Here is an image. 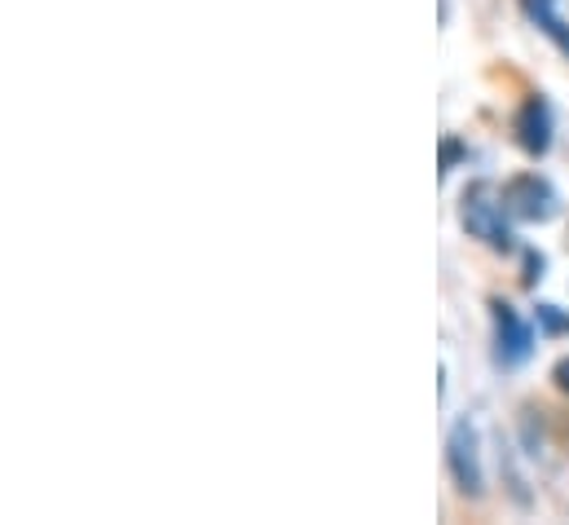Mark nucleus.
<instances>
[{"label":"nucleus","instance_id":"nucleus-3","mask_svg":"<svg viewBox=\"0 0 569 525\" xmlns=\"http://www.w3.org/2000/svg\"><path fill=\"white\" fill-rule=\"evenodd\" d=\"M499 204H503V212L517 217V221H548V217L557 212V195H552V186H548L539 172L512 177V181L503 186Z\"/></svg>","mask_w":569,"mask_h":525},{"label":"nucleus","instance_id":"nucleus-7","mask_svg":"<svg viewBox=\"0 0 569 525\" xmlns=\"http://www.w3.org/2000/svg\"><path fill=\"white\" fill-rule=\"evenodd\" d=\"M539 318H543V327H548V331H566V327H569V323L557 314V309H552V305H539Z\"/></svg>","mask_w":569,"mask_h":525},{"label":"nucleus","instance_id":"nucleus-8","mask_svg":"<svg viewBox=\"0 0 569 525\" xmlns=\"http://www.w3.org/2000/svg\"><path fill=\"white\" fill-rule=\"evenodd\" d=\"M552 380H557V389H561V394H569V358H561V363L552 367Z\"/></svg>","mask_w":569,"mask_h":525},{"label":"nucleus","instance_id":"nucleus-1","mask_svg":"<svg viewBox=\"0 0 569 525\" xmlns=\"http://www.w3.org/2000/svg\"><path fill=\"white\" fill-rule=\"evenodd\" d=\"M503 217L508 212H503V204L490 199V186H472L463 195V226H468V235L481 239V244H490V248H499V252L512 248V230H508Z\"/></svg>","mask_w":569,"mask_h":525},{"label":"nucleus","instance_id":"nucleus-2","mask_svg":"<svg viewBox=\"0 0 569 525\" xmlns=\"http://www.w3.org/2000/svg\"><path fill=\"white\" fill-rule=\"evenodd\" d=\"M446 464H450V477H455V486L463 491V495H481V486H486V473H481V446H477V428H472V419H459L455 428H450V442H446Z\"/></svg>","mask_w":569,"mask_h":525},{"label":"nucleus","instance_id":"nucleus-9","mask_svg":"<svg viewBox=\"0 0 569 525\" xmlns=\"http://www.w3.org/2000/svg\"><path fill=\"white\" fill-rule=\"evenodd\" d=\"M455 159H459V141H446V146H441V172H450Z\"/></svg>","mask_w":569,"mask_h":525},{"label":"nucleus","instance_id":"nucleus-4","mask_svg":"<svg viewBox=\"0 0 569 525\" xmlns=\"http://www.w3.org/2000/svg\"><path fill=\"white\" fill-rule=\"evenodd\" d=\"M490 309H495V358H499L503 367H521V363L535 354V331H530V323H526L512 305H503V300H495Z\"/></svg>","mask_w":569,"mask_h":525},{"label":"nucleus","instance_id":"nucleus-5","mask_svg":"<svg viewBox=\"0 0 569 525\" xmlns=\"http://www.w3.org/2000/svg\"><path fill=\"white\" fill-rule=\"evenodd\" d=\"M517 141H521V150L526 155H548V146H552V111H548V102L543 98H530L521 111H517Z\"/></svg>","mask_w":569,"mask_h":525},{"label":"nucleus","instance_id":"nucleus-6","mask_svg":"<svg viewBox=\"0 0 569 525\" xmlns=\"http://www.w3.org/2000/svg\"><path fill=\"white\" fill-rule=\"evenodd\" d=\"M521 9H526V18L569 58V22L557 13V0H521Z\"/></svg>","mask_w":569,"mask_h":525}]
</instances>
